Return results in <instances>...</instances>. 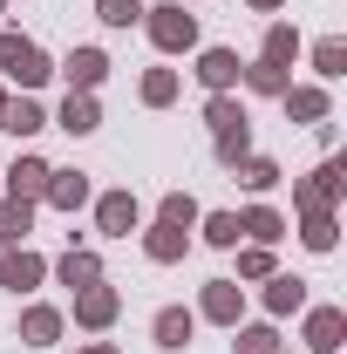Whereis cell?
<instances>
[{"mask_svg": "<svg viewBox=\"0 0 347 354\" xmlns=\"http://www.w3.org/2000/svg\"><path fill=\"white\" fill-rule=\"evenodd\" d=\"M41 279H48V259L35 245H7V252H0V286H7V293H35Z\"/></svg>", "mask_w": 347, "mask_h": 354, "instance_id": "cell-12", "label": "cell"}, {"mask_svg": "<svg viewBox=\"0 0 347 354\" xmlns=\"http://www.w3.org/2000/svg\"><path fill=\"white\" fill-rule=\"evenodd\" d=\"M75 354H123V348H116V341H82Z\"/></svg>", "mask_w": 347, "mask_h": 354, "instance_id": "cell-36", "label": "cell"}, {"mask_svg": "<svg viewBox=\"0 0 347 354\" xmlns=\"http://www.w3.org/2000/svg\"><path fill=\"white\" fill-rule=\"evenodd\" d=\"M232 252H238V272H232L238 286H259V279H272V272H279L272 245H232Z\"/></svg>", "mask_w": 347, "mask_h": 354, "instance_id": "cell-28", "label": "cell"}, {"mask_svg": "<svg viewBox=\"0 0 347 354\" xmlns=\"http://www.w3.org/2000/svg\"><path fill=\"white\" fill-rule=\"evenodd\" d=\"M300 245L306 252H334L341 245V212H300Z\"/></svg>", "mask_w": 347, "mask_h": 354, "instance_id": "cell-25", "label": "cell"}, {"mask_svg": "<svg viewBox=\"0 0 347 354\" xmlns=\"http://www.w3.org/2000/svg\"><path fill=\"white\" fill-rule=\"evenodd\" d=\"M306 55V41H300V28L293 21H265V41H259V62H279V68H293Z\"/></svg>", "mask_w": 347, "mask_h": 354, "instance_id": "cell-22", "label": "cell"}, {"mask_svg": "<svg viewBox=\"0 0 347 354\" xmlns=\"http://www.w3.org/2000/svg\"><path fill=\"white\" fill-rule=\"evenodd\" d=\"M293 225H286V212L279 205H245L238 212V245H279Z\"/></svg>", "mask_w": 347, "mask_h": 354, "instance_id": "cell-16", "label": "cell"}, {"mask_svg": "<svg viewBox=\"0 0 347 354\" xmlns=\"http://www.w3.org/2000/svg\"><path fill=\"white\" fill-rule=\"evenodd\" d=\"M232 177H238V184H245V191H252V198H265V191H272V184H279V164H272V157H265V150H252V157H245V164H232Z\"/></svg>", "mask_w": 347, "mask_h": 354, "instance_id": "cell-29", "label": "cell"}, {"mask_svg": "<svg viewBox=\"0 0 347 354\" xmlns=\"http://www.w3.org/2000/svg\"><path fill=\"white\" fill-rule=\"evenodd\" d=\"M48 130H68V136H95V130H102V102H95V95H75V88H68V95H62V109L48 116Z\"/></svg>", "mask_w": 347, "mask_h": 354, "instance_id": "cell-17", "label": "cell"}, {"mask_svg": "<svg viewBox=\"0 0 347 354\" xmlns=\"http://www.w3.org/2000/svg\"><path fill=\"white\" fill-rule=\"evenodd\" d=\"M55 354H68V348H55Z\"/></svg>", "mask_w": 347, "mask_h": 354, "instance_id": "cell-40", "label": "cell"}, {"mask_svg": "<svg viewBox=\"0 0 347 354\" xmlns=\"http://www.w3.org/2000/svg\"><path fill=\"white\" fill-rule=\"evenodd\" d=\"M0 14H7V0H0Z\"/></svg>", "mask_w": 347, "mask_h": 354, "instance_id": "cell-39", "label": "cell"}, {"mask_svg": "<svg viewBox=\"0 0 347 354\" xmlns=\"http://www.w3.org/2000/svg\"><path fill=\"white\" fill-rule=\"evenodd\" d=\"M0 75L21 88V95H35V88L55 75V62H48V48H41V41H28L21 28H0Z\"/></svg>", "mask_w": 347, "mask_h": 354, "instance_id": "cell-1", "label": "cell"}, {"mask_svg": "<svg viewBox=\"0 0 347 354\" xmlns=\"http://www.w3.org/2000/svg\"><path fill=\"white\" fill-rule=\"evenodd\" d=\"M136 239H143V259L150 266H177L184 252H191V232H177V225H164V218L136 225Z\"/></svg>", "mask_w": 347, "mask_h": 354, "instance_id": "cell-15", "label": "cell"}, {"mask_svg": "<svg viewBox=\"0 0 347 354\" xmlns=\"http://www.w3.org/2000/svg\"><path fill=\"white\" fill-rule=\"evenodd\" d=\"M259 286H265V293H259L265 320H293V313L306 307V279H300V272H272V279H259Z\"/></svg>", "mask_w": 347, "mask_h": 354, "instance_id": "cell-18", "label": "cell"}, {"mask_svg": "<svg viewBox=\"0 0 347 354\" xmlns=\"http://www.w3.org/2000/svg\"><path fill=\"white\" fill-rule=\"evenodd\" d=\"M62 334H68V313L48 307V300H28L21 307V341L28 348H62Z\"/></svg>", "mask_w": 347, "mask_h": 354, "instance_id": "cell-13", "label": "cell"}, {"mask_svg": "<svg viewBox=\"0 0 347 354\" xmlns=\"http://www.w3.org/2000/svg\"><path fill=\"white\" fill-rule=\"evenodd\" d=\"M0 252H7V245H0Z\"/></svg>", "mask_w": 347, "mask_h": 354, "instance_id": "cell-42", "label": "cell"}, {"mask_svg": "<svg viewBox=\"0 0 347 354\" xmlns=\"http://www.w3.org/2000/svg\"><path fill=\"white\" fill-rule=\"evenodd\" d=\"M150 341H157L164 354H184L191 341H198V313L191 307H157L150 313Z\"/></svg>", "mask_w": 347, "mask_h": 354, "instance_id": "cell-14", "label": "cell"}, {"mask_svg": "<svg viewBox=\"0 0 347 354\" xmlns=\"http://www.w3.org/2000/svg\"><path fill=\"white\" fill-rule=\"evenodd\" d=\"M48 177H55V164H48V157H35V150H21V157L7 164V191H0V198H14V205H41Z\"/></svg>", "mask_w": 347, "mask_h": 354, "instance_id": "cell-9", "label": "cell"}, {"mask_svg": "<svg viewBox=\"0 0 347 354\" xmlns=\"http://www.w3.org/2000/svg\"><path fill=\"white\" fill-rule=\"evenodd\" d=\"M279 109H286V123H327L334 116V95H327V82H286V95H279Z\"/></svg>", "mask_w": 347, "mask_h": 354, "instance_id": "cell-11", "label": "cell"}, {"mask_svg": "<svg viewBox=\"0 0 347 354\" xmlns=\"http://www.w3.org/2000/svg\"><path fill=\"white\" fill-rule=\"evenodd\" d=\"M48 272H55V279H62L68 293H82V286H95V279H109V272H102V259H95L88 245H68V252L48 266Z\"/></svg>", "mask_w": 347, "mask_h": 354, "instance_id": "cell-20", "label": "cell"}, {"mask_svg": "<svg viewBox=\"0 0 347 354\" xmlns=\"http://www.w3.org/2000/svg\"><path fill=\"white\" fill-rule=\"evenodd\" d=\"M306 62H313L320 82H341V75H347V41H341V35H320V41L306 48Z\"/></svg>", "mask_w": 347, "mask_h": 354, "instance_id": "cell-27", "label": "cell"}, {"mask_svg": "<svg viewBox=\"0 0 347 354\" xmlns=\"http://www.w3.org/2000/svg\"><path fill=\"white\" fill-rule=\"evenodd\" d=\"M7 95H14V88H7V82H0V109H7Z\"/></svg>", "mask_w": 347, "mask_h": 354, "instance_id": "cell-38", "label": "cell"}, {"mask_svg": "<svg viewBox=\"0 0 347 354\" xmlns=\"http://www.w3.org/2000/svg\"><path fill=\"white\" fill-rule=\"evenodd\" d=\"M28 232H35V205H0V245H28Z\"/></svg>", "mask_w": 347, "mask_h": 354, "instance_id": "cell-33", "label": "cell"}, {"mask_svg": "<svg viewBox=\"0 0 347 354\" xmlns=\"http://www.w3.org/2000/svg\"><path fill=\"white\" fill-rule=\"evenodd\" d=\"M279 320H238L232 327V354H279Z\"/></svg>", "mask_w": 347, "mask_h": 354, "instance_id": "cell-24", "label": "cell"}, {"mask_svg": "<svg viewBox=\"0 0 347 354\" xmlns=\"http://www.w3.org/2000/svg\"><path fill=\"white\" fill-rule=\"evenodd\" d=\"M88 198H95L88 171H55V177H48V191H41V205H48V212H68V218L82 212Z\"/></svg>", "mask_w": 347, "mask_h": 354, "instance_id": "cell-19", "label": "cell"}, {"mask_svg": "<svg viewBox=\"0 0 347 354\" xmlns=\"http://www.w3.org/2000/svg\"><path fill=\"white\" fill-rule=\"evenodd\" d=\"M232 123H252V116H245V102H238V95H205V130H232Z\"/></svg>", "mask_w": 347, "mask_h": 354, "instance_id": "cell-34", "label": "cell"}, {"mask_svg": "<svg viewBox=\"0 0 347 354\" xmlns=\"http://www.w3.org/2000/svg\"><path fill=\"white\" fill-rule=\"evenodd\" d=\"M212 157L225 164V171H232V164H245V157H252V123H232V130H218V136H212Z\"/></svg>", "mask_w": 347, "mask_h": 354, "instance_id": "cell-30", "label": "cell"}, {"mask_svg": "<svg viewBox=\"0 0 347 354\" xmlns=\"http://www.w3.org/2000/svg\"><path fill=\"white\" fill-rule=\"evenodd\" d=\"M109 68H116V62H109V55H102V48H68V55H62V68H55V75H62V82L75 88V95H95V88L109 82Z\"/></svg>", "mask_w": 347, "mask_h": 354, "instance_id": "cell-8", "label": "cell"}, {"mask_svg": "<svg viewBox=\"0 0 347 354\" xmlns=\"http://www.w3.org/2000/svg\"><path fill=\"white\" fill-rule=\"evenodd\" d=\"M0 205H7V198H0Z\"/></svg>", "mask_w": 347, "mask_h": 354, "instance_id": "cell-43", "label": "cell"}, {"mask_svg": "<svg viewBox=\"0 0 347 354\" xmlns=\"http://www.w3.org/2000/svg\"><path fill=\"white\" fill-rule=\"evenodd\" d=\"M0 130L28 143V136H41V130H48V109L35 102V95H7V109H0Z\"/></svg>", "mask_w": 347, "mask_h": 354, "instance_id": "cell-21", "label": "cell"}, {"mask_svg": "<svg viewBox=\"0 0 347 354\" xmlns=\"http://www.w3.org/2000/svg\"><path fill=\"white\" fill-rule=\"evenodd\" d=\"M198 239L218 245V252H232L238 245V212H198Z\"/></svg>", "mask_w": 347, "mask_h": 354, "instance_id": "cell-32", "label": "cell"}, {"mask_svg": "<svg viewBox=\"0 0 347 354\" xmlns=\"http://www.w3.org/2000/svg\"><path fill=\"white\" fill-rule=\"evenodd\" d=\"M143 7L150 0H95V21L102 28H143Z\"/></svg>", "mask_w": 347, "mask_h": 354, "instance_id": "cell-35", "label": "cell"}, {"mask_svg": "<svg viewBox=\"0 0 347 354\" xmlns=\"http://www.w3.org/2000/svg\"><path fill=\"white\" fill-rule=\"evenodd\" d=\"M191 313H198V327H225V334H232V327L245 320V286H238V279H205Z\"/></svg>", "mask_w": 347, "mask_h": 354, "instance_id": "cell-4", "label": "cell"}, {"mask_svg": "<svg viewBox=\"0 0 347 354\" xmlns=\"http://www.w3.org/2000/svg\"><path fill=\"white\" fill-rule=\"evenodd\" d=\"M286 82H293V68H279V62H259V55L238 68V88H252V95H265V102H279V95H286Z\"/></svg>", "mask_w": 347, "mask_h": 354, "instance_id": "cell-23", "label": "cell"}, {"mask_svg": "<svg viewBox=\"0 0 347 354\" xmlns=\"http://www.w3.org/2000/svg\"><path fill=\"white\" fill-rule=\"evenodd\" d=\"M238 48H198V82H205V95H238Z\"/></svg>", "mask_w": 347, "mask_h": 354, "instance_id": "cell-10", "label": "cell"}, {"mask_svg": "<svg viewBox=\"0 0 347 354\" xmlns=\"http://www.w3.org/2000/svg\"><path fill=\"white\" fill-rule=\"evenodd\" d=\"M143 35L157 55H198V14H184V0L143 7Z\"/></svg>", "mask_w": 347, "mask_h": 354, "instance_id": "cell-2", "label": "cell"}, {"mask_svg": "<svg viewBox=\"0 0 347 354\" xmlns=\"http://www.w3.org/2000/svg\"><path fill=\"white\" fill-rule=\"evenodd\" d=\"M177 88H184V75H177V68H143V82H136V102H143V109H171Z\"/></svg>", "mask_w": 347, "mask_h": 354, "instance_id": "cell-26", "label": "cell"}, {"mask_svg": "<svg viewBox=\"0 0 347 354\" xmlns=\"http://www.w3.org/2000/svg\"><path fill=\"white\" fill-rule=\"evenodd\" d=\"M279 354H293V348H279Z\"/></svg>", "mask_w": 347, "mask_h": 354, "instance_id": "cell-41", "label": "cell"}, {"mask_svg": "<svg viewBox=\"0 0 347 354\" xmlns=\"http://www.w3.org/2000/svg\"><path fill=\"white\" fill-rule=\"evenodd\" d=\"M116 320H123V293H116L109 279H95V286L75 293V327H82V334H109Z\"/></svg>", "mask_w": 347, "mask_h": 354, "instance_id": "cell-7", "label": "cell"}, {"mask_svg": "<svg viewBox=\"0 0 347 354\" xmlns=\"http://www.w3.org/2000/svg\"><path fill=\"white\" fill-rule=\"evenodd\" d=\"M95 205V232L102 239H130L136 225H143V198H136L130 184H116V191H102V198H88Z\"/></svg>", "mask_w": 347, "mask_h": 354, "instance_id": "cell-6", "label": "cell"}, {"mask_svg": "<svg viewBox=\"0 0 347 354\" xmlns=\"http://www.w3.org/2000/svg\"><path fill=\"white\" fill-rule=\"evenodd\" d=\"M300 341L306 354H341L347 348V307H300Z\"/></svg>", "mask_w": 347, "mask_h": 354, "instance_id": "cell-5", "label": "cell"}, {"mask_svg": "<svg viewBox=\"0 0 347 354\" xmlns=\"http://www.w3.org/2000/svg\"><path fill=\"white\" fill-rule=\"evenodd\" d=\"M341 198H347V164L341 157H320L313 177H293V218L300 212H341Z\"/></svg>", "mask_w": 347, "mask_h": 354, "instance_id": "cell-3", "label": "cell"}, {"mask_svg": "<svg viewBox=\"0 0 347 354\" xmlns=\"http://www.w3.org/2000/svg\"><path fill=\"white\" fill-rule=\"evenodd\" d=\"M198 212H205V205H198L191 191H164V198H157V218L177 225V232H198Z\"/></svg>", "mask_w": 347, "mask_h": 354, "instance_id": "cell-31", "label": "cell"}, {"mask_svg": "<svg viewBox=\"0 0 347 354\" xmlns=\"http://www.w3.org/2000/svg\"><path fill=\"white\" fill-rule=\"evenodd\" d=\"M245 7H252V14H279L286 0H245Z\"/></svg>", "mask_w": 347, "mask_h": 354, "instance_id": "cell-37", "label": "cell"}]
</instances>
